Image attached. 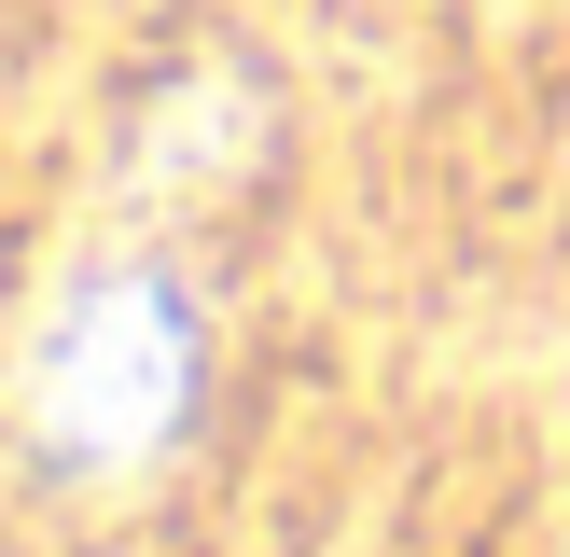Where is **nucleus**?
<instances>
[{"mask_svg":"<svg viewBox=\"0 0 570 557\" xmlns=\"http://www.w3.org/2000/svg\"><path fill=\"white\" fill-rule=\"evenodd\" d=\"M181 404V306L139 293V278H98V293L56 306L42 334V432L83 446V460H126V446L167 432Z\"/></svg>","mask_w":570,"mask_h":557,"instance_id":"obj_1","label":"nucleus"}]
</instances>
